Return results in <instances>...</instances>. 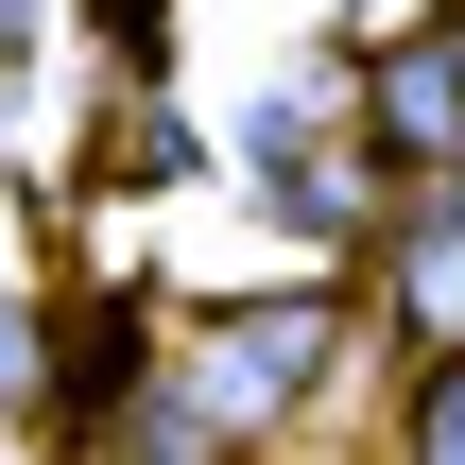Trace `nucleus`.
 <instances>
[{"instance_id": "f257e3e1", "label": "nucleus", "mask_w": 465, "mask_h": 465, "mask_svg": "<svg viewBox=\"0 0 465 465\" xmlns=\"http://www.w3.org/2000/svg\"><path fill=\"white\" fill-rule=\"evenodd\" d=\"M397 328H414V362L465 345V190H449V207H414V242H397Z\"/></svg>"}, {"instance_id": "f03ea898", "label": "nucleus", "mask_w": 465, "mask_h": 465, "mask_svg": "<svg viewBox=\"0 0 465 465\" xmlns=\"http://www.w3.org/2000/svg\"><path fill=\"white\" fill-rule=\"evenodd\" d=\"M414 449L465 465V345H431V380H414Z\"/></svg>"}, {"instance_id": "7ed1b4c3", "label": "nucleus", "mask_w": 465, "mask_h": 465, "mask_svg": "<svg viewBox=\"0 0 465 465\" xmlns=\"http://www.w3.org/2000/svg\"><path fill=\"white\" fill-rule=\"evenodd\" d=\"M431 52H449V69H465V17H449V35H431Z\"/></svg>"}]
</instances>
